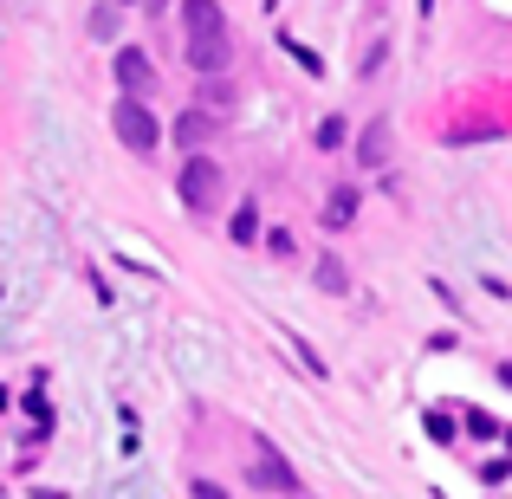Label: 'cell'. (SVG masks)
<instances>
[{
  "instance_id": "obj_1",
  "label": "cell",
  "mask_w": 512,
  "mask_h": 499,
  "mask_svg": "<svg viewBox=\"0 0 512 499\" xmlns=\"http://www.w3.org/2000/svg\"><path fill=\"white\" fill-rule=\"evenodd\" d=\"M111 130H117V143L137 150V156H150L156 143H163V124H156V111L143 104V91H124V98L111 104Z\"/></svg>"
},
{
  "instance_id": "obj_2",
  "label": "cell",
  "mask_w": 512,
  "mask_h": 499,
  "mask_svg": "<svg viewBox=\"0 0 512 499\" xmlns=\"http://www.w3.org/2000/svg\"><path fill=\"white\" fill-rule=\"evenodd\" d=\"M182 201L195 214H208L214 201H221V169H214L208 156H188V163H182Z\"/></svg>"
},
{
  "instance_id": "obj_3",
  "label": "cell",
  "mask_w": 512,
  "mask_h": 499,
  "mask_svg": "<svg viewBox=\"0 0 512 499\" xmlns=\"http://www.w3.org/2000/svg\"><path fill=\"white\" fill-rule=\"evenodd\" d=\"M253 487H266V493H305V480L260 441V454H253Z\"/></svg>"
},
{
  "instance_id": "obj_4",
  "label": "cell",
  "mask_w": 512,
  "mask_h": 499,
  "mask_svg": "<svg viewBox=\"0 0 512 499\" xmlns=\"http://www.w3.org/2000/svg\"><path fill=\"white\" fill-rule=\"evenodd\" d=\"M227 59H234L227 52V26L221 33H188V65L195 72H227Z\"/></svg>"
},
{
  "instance_id": "obj_5",
  "label": "cell",
  "mask_w": 512,
  "mask_h": 499,
  "mask_svg": "<svg viewBox=\"0 0 512 499\" xmlns=\"http://www.w3.org/2000/svg\"><path fill=\"white\" fill-rule=\"evenodd\" d=\"M117 85H124V91H156V65H150V52H137V46L117 52Z\"/></svg>"
},
{
  "instance_id": "obj_6",
  "label": "cell",
  "mask_w": 512,
  "mask_h": 499,
  "mask_svg": "<svg viewBox=\"0 0 512 499\" xmlns=\"http://www.w3.org/2000/svg\"><path fill=\"white\" fill-rule=\"evenodd\" d=\"M182 20H188V33H221L227 13H221V0H182Z\"/></svg>"
},
{
  "instance_id": "obj_7",
  "label": "cell",
  "mask_w": 512,
  "mask_h": 499,
  "mask_svg": "<svg viewBox=\"0 0 512 499\" xmlns=\"http://www.w3.org/2000/svg\"><path fill=\"white\" fill-rule=\"evenodd\" d=\"M357 221V188H331V201H325V227H350Z\"/></svg>"
},
{
  "instance_id": "obj_8",
  "label": "cell",
  "mask_w": 512,
  "mask_h": 499,
  "mask_svg": "<svg viewBox=\"0 0 512 499\" xmlns=\"http://www.w3.org/2000/svg\"><path fill=\"white\" fill-rule=\"evenodd\" d=\"M383 156H389V124L376 117V124L363 130V163H383Z\"/></svg>"
},
{
  "instance_id": "obj_9",
  "label": "cell",
  "mask_w": 512,
  "mask_h": 499,
  "mask_svg": "<svg viewBox=\"0 0 512 499\" xmlns=\"http://www.w3.org/2000/svg\"><path fill=\"white\" fill-rule=\"evenodd\" d=\"M227 234H234L240 247H253V234H260V208H253V201H247V208L234 214V227H227Z\"/></svg>"
},
{
  "instance_id": "obj_10",
  "label": "cell",
  "mask_w": 512,
  "mask_h": 499,
  "mask_svg": "<svg viewBox=\"0 0 512 499\" xmlns=\"http://www.w3.org/2000/svg\"><path fill=\"white\" fill-rule=\"evenodd\" d=\"M318 286H325V292H350V279H344V260H318Z\"/></svg>"
},
{
  "instance_id": "obj_11",
  "label": "cell",
  "mask_w": 512,
  "mask_h": 499,
  "mask_svg": "<svg viewBox=\"0 0 512 499\" xmlns=\"http://www.w3.org/2000/svg\"><path fill=\"white\" fill-rule=\"evenodd\" d=\"M344 143V117H325V124H318V150H338Z\"/></svg>"
},
{
  "instance_id": "obj_12",
  "label": "cell",
  "mask_w": 512,
  "mask_h": 499,
  "mask_svg": "<svg viewBox=\"0 0 512 499\" xmlns=\"http://www.w3.org/2000/svg\"><path fill=\"white\" fill-rule=\"evenodd\" d=\"M91 33H98V39H117V7H98V13H91Z\"/></svg>"
},
{
  "instance_id": "obj_13",
  "label": "cell",
  "mask_w": 512,
  "mask_h": 499,
  "mask_svg": "<svg viewBox=\"0 0 512 499\" xmlns=\"http://www.w3.org/2000/svg\"><path fill=\"white\" fill-rule=\"evenodd\" d=\"M201 130H208V124H201V111H188V117H182V130H175V137H182V143H201Z\"/></svg>"
},
{
  "instance_id": "obj_14",
  "label": "cell",
  "mask_w": 512,
  "mask_h": 499,
  "mask_svg": "<svg viewBox=\"0 0 512 499\" xmlns=\"http://www.w3.org/2000/svg\"><path fill=\"white\" fill-rule=\"evenodd\" d=\"M500 383H506V389H512V363H506V370H500Z\"/></svg>"
},
{
  "instance_id": "obj_15",
  "label": "cell",
  "mask_w": 512,
  "mask_h": 499,
  "mask_svg": "<svg viewBox=\"0 0 512 499\" xmlns=\"http://www.w3.org/2000/svg\"><path fill=\"white\" fill-rule=\"evenodd\" d=\"M163 7H169V0H150V13H163Z\"/></svg>"
}]
</instances>
